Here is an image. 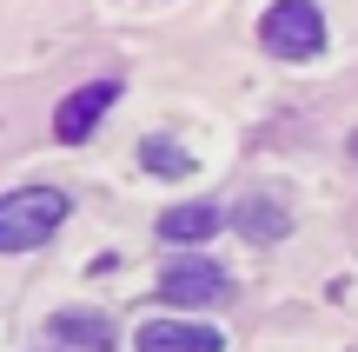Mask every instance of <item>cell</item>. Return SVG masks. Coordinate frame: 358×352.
<instances>
[{"label":"cell","instance_id":"obj_1","mask_svg":"<svg viewBox=\"0 0 358 352\" xmlns=\"http://www.w3.org/2000/svg\"><path fill=\"white\" fill-rule=\"evenodd\" d=\"M60 226H66V193L60 186H20V193L0 199V253L47 246Z\"/></svg>","mask_w":358,"mask_h":352},{"label":"cell","instance_id":"obj_2","mask_svg":"<svg viewBox=\"0 0 358 352\" xmlns=\"http://www.w3.org/2000/svg\"><path fill=\"white\" fill-rule=\"evenodd\" d=\"M259 47L279 53V60H312L325 47V13L312 0H272L266 20H259Z\"/></svg>","mask_w":358,"mask_h":352},{"label":"cell","instance_id":"obj_3","mask_svg":"<svg viewBox=\"0 0 358 352\" xmlns=\"http://www.w3.org/2000/svg\"><path fill=\"white\" fill-rule=\"evenodd\" d=\"M113 100H120V87H113V80H93V87L66 93V100H60V113H53V140H60V146L93 140V127L106 120V106H113Z\"/></svg>","mask_w":358,"mask_h":352},{"label":"cell","instance_id":"obj_4","mask_svg":"<svg viewBox=\"0 0 358 352\" xmlns=\"http://www.w3.org/2000/svg\"><path fill=\"white\" fill-rule=\"evenodd\" d=\"M159 300L166 306H213V300H226V273H219L213 260H173L166 273H159Z\"/></svg>","mask_w":358,"mask_h":352},{"label":"cell","instance_id":"obj_5","mask_svg":"<svg viewBox=\"0 0 358 352\" xmlns=\"http://www.w3.org/2000/svg\"><path fill=\"white\" fill-rule=\"evenodd\" d=\"M140 352H226V339L213 326H199V319H146Z\"/></svg>","mask_w":358,"mask_h":352},{"label":"cell","instance_id":"obj_6","mask_svg":"<svg viewBox=\"0 0 358 352\" xmlns=\"http://www.w3.org/2000/svg\"><path fill=\"white\" fill-rule=\"evenodd\" d=\"M232 226H239L252 246H272V239H285V233H292V206H285L279 193H252V199H239Z\"/></svg>","mask_w":358,"mask_h":352},{"label":"cell","instance_id":"obj_7","mask_svg":"<svg viewBox=\"0 0 358 352\" xmlns=\"http://www.w3.org/2000/svg\"><path fill=\"white\" fill-rule=\"evenodd\" d=\"M219 226H226L219 199H192V206H166L159 213V239H166V246H199V239H213Z\"/></svg>","mask_w":358,"mask_h":352},{"label":"cell","instance_id":"obj_8","mask_svg":"<svg viewBox=\"0 0 358 352\" xmlns=\"http://www.w3.org/2000/svg\"><path fill=\"white\" fill-rule=\"evenodd\" d=\"M53 339L60 346H87V352H113V326L100 313H53Z\"/></svg>","mask_w":358,"mask_h":352},{"label":"cell","instance_id":"obj_9","mask_svg":"<svg viewBox=\"0 0 358 352\" xmlns=\"http://www.w3.org/2000/svg\"><path fill=\"white\" fill-rule=\"evenodd\" d=\"M140 167L159 173V180H179V173H192V153H186L179 140H166V133H153V140L140 146Z\"/></svg>","mask_w":358,"mask_h":352}]
</instances>
